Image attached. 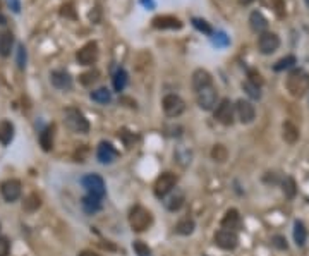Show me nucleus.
I'll return each instance as SVG.
<instances>
[{
	"instance_id": "nucleus-17",
	"label": "nucleus",
	"mask_w": 309,
	"mask_h": 256,
	"mask_svg": "<svg viewBox=\"0 0 309 256\" xmlns=\"http://www.w3.org/2000/svg\"><path fill=\"white\" fill-rule=\"evenodd\" d=\"M96 157L102 163H112L113 160L117 158V151L115 148L112 146L110 143H100L98 144V150H96Z\"/></svg>"
},
{
	"instance_id": "nucleus-31",
	"label": "nucleus",
	"mask_w": 309,
	"mask_h": 256,
	"mask_svg": "<svg viewBox=\"0 0 309 256\" xmlns=\"http://www.w3.org/2000/svg\"><path fill=\"white\" fill-rule=\"evenodd\" d=\"M211 42H213V45H215V47H218V48H223V47L230 45V38H228V36L225 35L223 31L215 33V35L211 36Z\"/></svg>"
},
{
	"instance_id": "nucleus-14",
	"label": "nucleus",
	"mask_w": 309,
	"mask_h": 256,
	"mask_svg": "<svg viewBox=\"0 0 309 256\" xmlns=\"http://www.w3.org/2000/svg\"><path fill=\"white\" fill-rule=\"evenodd\" d=\"M153 28L156 29H180L182 23L180 19H177L176 16H156L153 19Z\"/></svg>"
},
{
	"instance_id": "nucleus-42",
	"label": "nucleus",
	"mask_w": 309,
	"mask_h": 256,
	"mask_svg": "<svg viewBox=\"0 0 309 256\" xmlns=\"http://www.w3.org/2000/svg\"><path fill=\"white\" fill-rule=\"evenodd\" d=\"M273 241H275V246H277V248H280V249H287V241H285V239L282 237V235H275Z\"/></svg>"
},
{
	"instance_id": "nucleus-25",
	"label": "nucleus",
	"mask_w": 309,
	"mask_h": 256,
	"mask_svg": "<svg viewBox=\"0 0 309 256\" xmlns=\"http://www.w3.org/2000/svg\"><path fill=\"white\" fill-rule=\"evenodd\" d=\"M127 84V72L124 69H117L115 74H113V88H115V92H122L124 88H126Z\"/></svg>"
},
{
	"instance_id": "nucleus-44",
	"label": "nucleus",
	"mask_w": 309,
	"mask_h": 256,
	"mask_svg": "<svg viewBox=\"0 0 309 256\" xmlns=\"http://www.w3.org/2000/svg\"><path fill=\"white\" fill-rule=\"evenodd\" d=\"M79 256H102V255H98L95 251H89V249H85V251L79 253Z\"/></svg>"
},
{
	"instance_id": "nucleus-6",
	"label": "nucleus",
	"mask_w": 309,
	"mask_h": 256,
	"mask_svg": "<svg viewBox=\"0 0 309 256\" xmlns=\"http://www.w3.org/2000/svg\"><path fill=\"white\" fill-rule=\"evenodd\" d=\"M162 107H163L165 116H169V117H179L180 114L186 110V103H184V100L180 98L179 95H172V93L163 98Z\"/></svg>"
},
{
	"instance_id": "nucleus-39",
	"label": "nucleus",
	"mask_w": 309,
	"mask_h": 256,
	"mask_svg": "<svg viewBox=\"0 0 309 256\" xmlns=\"http://www.w3.org/2000/svg\"><path fill=\"white\" fill-rule=\"evenodd\" d=\"M18 67L19 69H24L26 67V48L22 43L18 45Z\"/></svg>"
},
{
	"instance_id": "nucleus-21",
	"label": "nucleus",
	"mask_w": 309,
	"mask_h": 256,
	"mask_svg": "<svg viewBox=\"0 0 309 256\" xmlns=\"http://www.w3.org/2000/svg\"><path fill=\"white\" fill-rule=\"evenodd\" d=\"M12 138H14V126H12V122L2 120L0 122V143L4 144V146H7L12 141Z\"/></svg>"
},
{
	"instance_id": "nucleus-3",
	"label": "nucleus",
	"mask_w": 309,
	"mask_h": 256,
	"mask_svg": "<svg viewBox=\"0 0 309 256\" xmlns=\"http://www.w3.org/2000/svg\"><path fill=\"white\" fill-rule=\"evenodd\" d=\"M153 224V215L143 207H134L129 213V225L134 232H144Z\"/></svg>"
},
{
	"instance_id": "nucleus-27",
	"label": "nucleus",
	"mask_w": 309,
	"mask_h": 256,
	"mask_svg": "<svg viewBox=\"0 0 309 256\" xmlns=\"http://www.w3.org/2000/svg\"><path fill=\"white\" fill-rule=\"evenodd\" d=\"M91 100L93 102H96V103H109L110 100H112V95H110V92L107 88H98V90H95V92H91Z\"/></svg>"
},
{
	"instance_id": "nucleus-30",
	"label": "nucleus",
	"mask_w": 309,
	"mask_h": 256,
	"mask_svg": "<svg viewBox=\"0 0 309 256\" xmlns=\"http://www.w3.org/2000/svg\"><path fill=\"white\" fill-rule=\"evenodd\" d=\"M282 189H284L285 196L287 198H294L297 189H295V181L292 177H285L284 183H282Z\"/></svg>"
},
{
	"instance_id": "nucleus-37",
	"label": "nucleus",
	"mask_w": 309,
	"mask_h": 256,
	"mask_svg": "<svg viewBox=\"0 0 309 256\" xmlns=\"http://www.w3.org/2000/svg\"><path fill=\"white\" fill-rule=\"evenodd\" d=\"M193 26L196 29H199V31H203L204 35H213V29H211V26L208 24L204 19H199V18H194L193 19Z\"/></svg>"
},
{
	"instance_id": "nucleus-4",
	"label": "nucleus",
	"mask_w": 309,
	"mask_h": 256,
	"mask_svg": "<svg viewBox=\"0 0 309 256\" xmlns=\"http://www.w3.org/2000/svg\"><path fill=\"white\" fill-rule=\"evenodd\" d=\"M81 184L86 191H88L89 196L98 198V200H103L105 198V181L98 176V174H88L81 179Z\"/></svg>"
},
{
	"instance_id": "nucleus-23",
	"label": "nucleus",
	"mask_w": 309,
	"mask_h": 256,
	"mask_svg": "<svg viewBox=\"0 0 309 256\" xmlns=\"http://www.w3.org/2000/svg\"><path fill=\"white\" fill-rule=\"evenodd\" d=\"M194 227H196V225H194L193 218L186 217V218H182V220L177 222L176 232H177V234H180V235H189V234H193Z\"/></svg>"
},
{
	"instance_id": "nucleus-13",
	"label": "nucleus",
	"mask_w": 309,
	"mask_h": 256,
	"mask_svg": "<svg viewBox=\"0 0 309 256\" xmlns=\"http://www.w3.org/2000/svg\"><path fill=\"white\" fill-rule=\"evenodd\" d=\"M0 191H2L4 200L9 201V203H12V201H16L19 196H21V183H19L18 179L5 181V183L2 184V187H0Z\"/></svg>"
},
{
	"instance_id": "nucleus-10",
	"label": "nucleus",
	"mask_w": 309,
	"mask_h": 256,
	"mask_svg": "<svg viewBox=\"0 0 309 256\" xmlns=\"http://www.w3.org/2000/svg\"><path fill=\"white\" fill-rule=\"evenodd\" d=\"M215 119L223 126H232L234 124V105L228 98H223L220 105L215 109Z\"/></svg>"
},
{
	"instance_id": "nucleus-8",
	"label": "nucleus",
	"mask_w": 309,
	"mask_h": 256,
	"mask_svg": "<svg viewBox=\"0 0 309 256\" xmlns=\"http://www.w3.org/2000/svg\"><path fill=\"white\" fill-rule=\"evenodd\" d=\"M76 59L81 66H91L98 59V45L96 42H88L76 52Z\"/></svg>"
},
{
	"instance_id": "nucleus-46",
	"label": "nucleus",
	"mask_w": 309,
	"mask_h": 256,
	"mask_svg": "<svg viewBox=\"0 0 309 256\" xmlns=\"http://www.w3.org/2000/svg\"><path fill=\"white\" fill-rule=\"evenodd\" d=\"M306 2H308V5H309V0H306Z\"/></svg>"
},
{
	"instance_id": "nucleus-1",
	"label": "nucleus",
	"mask_w": 309,
	"mask_h": 256,
	"mask_svg": "<svg viewBox=\"0 0 309 256\" xmlns=\"http://www.w3.org/2000/svg\"><path fill=\"white\" fill-rule=\"evenodd\" d=\"M285 86H287V92L290 93L294 98H301V96H304L306 93L309 92V74L301 69L292 70V72L288 74Z\"/></svg>"
},
{
	"instance_id": "nucleus-22",
	"label": "nucleus",
	"mask_w": 309,
	"mask_h": 256,
	"mask_svg": "<svg viewBox=\"0 0 309 256\" xmlns=\"http://www.w3.org/2000/svg\"><path fill=\"white\" fill-rule=\"evenodd\" d=\"M53 133H55V127L48 126L40 134V144H42V148L45 151H50L53 148Z\"/></svg>"
},
{
	"instance_id": "nucleus-40",
	"label": "nucleus",
	"mask_w": 309,
	"mask_h": 256,
	"mask_svg": "<svg viewBox=\"0 0 309 256\" xmlns=\"http://www.w3.org/2000/svg\"><path fill=\"white\" fill-rule=\"evenodd\" d=\"M247 76H249V83L256 84V86H261V84H263V77H261V74L258 72V70L251 69L249 72H247Z\"/></svg>"
},
{
	"instance_id": "nucleus-29",
	"label": "nucleus",
	"mask_w": 309,
	"mask_h": 256,
	"mask_svg": "<svg viewBox=\"0 0 309 256\" xmlns=\"http://www.w3.org/2000/svg\"><path fill=\"white\" fill-rule=\"evenodd\" d=\"M98 77H100L98 70H88V72H85V74L79 76V81H81L83 86H91L93 83L98 81Z\"/></svg>"
},
{
	"instance_id": "nucleus-15",
	"label": "nucleus",
	"mask_w": 309,
	"mask_h": 256,
	"mask_svg": "<svg viewBox=\"0 0 309 256\" xmlns=\"http://www.w3.org/2000/svg\"><path fill=\"white\" fill-rule=\"evenodd\" d=\"M213 84V77L208 72L206 69H196L193 72V90L194 92H199V90L206 88Z\"/></svg>"
},
{
	"instance_id": "nucleus-20",
	"label": "nucleus",
	"mask_w": 309,
	"mask_h": 256,
	"mask_svg": "<svg viewBox=\"0 0 309 256\" xmlns=\"http://www.w3.org/2000/svg\"><path fill=\"white\" fill-rule=\"evenodd\" d=\"M12 45H14V35L11 31H4L0 35V55L2 57L11 55Z\"/></svg>"
},
{
	"instance_id": "nucleus-43",
	"label": "nucleus",
	"mask_w": 309,
	"mask_h": 256,
	"mask_svg": "<svg viewBox=\"0 0 309 256\" xmlns=\"http://www.w3.org/2000/svg\"><path fill=\"white\" fill-rule=\"evenodd\" d=\"M60 14H62V16H69V18H76V14H74V11H72V5H70V4L62 5V11H60Z\"/></svg>"
},
{
	"instance_id": "nucleus-26",
	"label": "nucleus",
	"mask_w": 309,
	"mask_h": 256,
	"mask_svg": "<svg viewBox=\"0 0 309 256\" xmlns=\"http://www.w3.org/2000/svg\"><path fill=\"white\" fill-rule=\"evenodd\" d=\"M83 208H85L88 213H95V211H98L100 208H102V200L93 198L88 194L86 198H83Z\"/></svg>"
},
{
	"instance_id": "nucleus-35",
	"label": "nucleus",
	"mask_w": 309,
	"mask_h": 256,
	"mask_svg": "<svg viewBox=\"0 0 309 256\" xmlns=\"http://www.w3.org/2000/svg\"><path fill=\"white\" fill-rule=\"evenodd\" d=\"M243 88H244V92L247 93V95L251 96V98H254V100H258L261 96V92H260V86H256V84H253V83H249V81H246V83L243 84Z\"/></svg>"
},
{
	"instance_id": "nucleus-36",
	"label": "nucleus",
	"mask_w": 309,
	"mask_h": 256,
	"mask_svg": "<svg viewBox=\"0 0 309 256\" xmlns=\"http://www.w3.org/2000/svg\"><path fill=\"white\" fill-rule=\"evenodd\" d=\"M132 249L137 256H151V249L148 248V244H144L143 241H134Z\"/></svg>"
},
{
	"instance_id": "nucleus-2",
	"label": "nucleus",
	"mask_w": 309,
	"mask_h": 256,
	"mask_svg": "<svg viewBox=\"0 0 309 256\" xmlns=\"http://www.w3.org/2000/svg\"><path fill=\"white\" fill-rule=\"evenodd\" d=\"M64 122H66V126L69 127L70 131H74V133L85 134L89 131V122L85 117V114L79 109H74V107L66 109V112H64Z\"/></svg>"
},
{
	"instance_id": "nucleus-33",
	"label": "nucleus",
	"mask_w": 309,
	"mask_h": 256,
	"mask_svg": "<svg viewBox=\"0 0 309 256\" xmlns=\"http://www.w3.org/2000/svg\"><path fill=\"white\" fill-rule=\"evenodd\" d=\"M40 205H42V200H40L38 194H29L28 198H26L24 201V210L28 211H35L40 208Z\"/></svg>"
},
{
	"instance_id": "nucleus-5",
	"label": "nucleus",
	"mask_w": 309,
	"mask_h": 256,
	"mask_svg": "<svg viewBox=\"0 0 309 256\" xmlns=\"http://www.w3.org/2000/svg\"><path fill=\"white\" fill-rule=\"evenodd\" d=\"M177 184V176L172 172H163L162 176L158 177V179L154 181V186H153V191H154V196L156 198H165L167 194L170 193V191L176 187Z\"/></svg>"
},
{
	"instance_id": "nucleus-32",
	"label": "nucleus",
	"mask_w": 309,
	"mask_h": 256,
	"mask_svg": "<svg viewBox=\"0 0 309 256\" xmlns=\"http://www.w3.org/2000/svg\"><path fill=\"white\" fill-rule=\"evenodd\" d=\"M227 155H228V151L223 144H215L213 150H211V157H213V160H217V162H225L227 160Z\"/></svg>"
},
{
	"instance_id": "nucleus-9",
	"label": "nucleus",
	"mask_w": 309,
	"mask_h": 256,
	"mask_svg": "<svg viewBox=\"0 0 309 256\" xmlns=\"http://www.w3.org/2000/svg\"><path fill=\"white\" fill-rule=\"evenodd\" d=\"M215 244L218 246L220 249H225V251H232V249H236L237 244H239V237L234 231H218L215 234Z\"/></svg>"
},
{
	"instance_id": "nucleus-18",
	"label": "nucleus",
	"mask_w": 309,
	"mask_h": 256,
	"mask_svg": "<svg viewBox=\"0 0 309 256\" xmlns=\"http://www.w3.org/2000/svg\"><path fill=\"white\" fill-rule=\"evenodd\" d=\"M239 222H241L239 211H237L236 208H230V210H227V213L223 215V218H221V227H223L225 231H234V229L239 227Z\"/></svg>"
},
{
	"instance_id": "nucleus-38",
	"label": "nucleus",
	"mask_w": 309,
	"mask_h": 256,
	"mask_svg": "<svg viewBox=\"0 0 309 256\" xmlns=\"http://www.w3.org/2000/svg\"><path fill=\"white\" fill-rule=\"evenodd\" d=\"M184 205V196L182 194H176V196H172L169 201H167V208H169L170 211H177L180 207Z\"/></svg>"
},
{
	"instance_id": "nucleus-41",
	"label": "nucleus",
	"mask_w": 309,
	"mask_h": 256,
	"mask_svg": "<svg viewBox=\"0 0 309 256\" xmlns=\"http://www.w3.org/2000/svg\"><path fill=\"white\" fill-rule=\"evenodd\" d=\"M11 253V242L7 237H0V256H9Z\"/></svg>"
},
{
	"instance_id": "nucleus-7",
	"label": "nucleus",
	"mask_w": 309,
	"mask_h": 256,
	"mask_svg": "<svg viewBox=\"0 0 309 256\" xmlns=\"http://www.w3.org/2000/svg\"><path fill=\"white\" fill-rule=\"evenodd\" d=\"M278 47H280V38H278L277 33L265 31L261 33L260 38H258V48H260V52L265 53V55H270V53L277 52Z\"/></svg>"
},
{
	"instance_id": "nucleus-19",
	"label": "nucleus",
	"mask_w": 309,
	"mask_h": 256,
	"mask_svg": "<svg viewBox=\"0 0 309 256\" xmlns=\"http://www.w3.org/2000/svg\"><path fill=\"white\" fill-rule=\"evenodd\" d=\"M249 24H251V28H253V31L265 33L268 28V19L265 18L261 12L254 11V12H251V16H249Z\"/></svg>"
},
{
	"instance_id": "nucleus-34",
	"label": "nucleus",
	"mask_w": 309,
	"mask_h": 256,
	"mask_svg": "<svg viewBox=\"0 0 309 256\" xmlns=\"http://www.w3.org/2000/svg\"><path fill=\"white\" fill-rule=\"evenodd\" d=\"M295 64V57L294 55H287V57H284V59H280L277 64L273 66V69L277 70H285V69H288V67H292Z\"/></svg>"
},
{
	"instance_id": "nucleus-16",
	"label": "nucleus",
	"mask_w": 309,
	"mask_h": 256,
	"mask_svg": "<svg viewBox=\"0 0 309 256\" xmlns=\"http://www.w3.org/2000/svg\"><path fill=\"white\" fill-rule=\"evenodd\" d=\"M50 81H52V84L57 90H64L66 92V90L72 88V77L66 70H53L50 74Z\"/></svg>"
},
{
	"instance_id": "nucleus-12",
	"label": "nucleus",
	"mask_w": 309,
	"mask_h": 256,
	"mask_svg": "<svg viewBox=\"0 0 309 256\" xmlns=\"http://www.w3.org/2000/svg\"><path fill=\"white\" fill-rule=\"evenodd\" d=\"M236 114L239 117V120L243 124H249L254 120L256 117V110H254V105L247 100H239L236 103Z\"/></svg>"
},
{
	"instance_id": "nucleus-11",
	"label": "nucleus",
	"mask_w": 309,
	"mask_h": 256,
	"mask_svg": "<svg viewBox=\"0 0 309 256\" xmlns=\"http://www.w3.org/2000/svg\"><path fill=\"white\" fill-rule=\"evenodd\" d=\"M196 100H198V105H199L203 110L213 109V107L217 105V90H215L213 84L199 90V92H196Z\"/></svg>"
},
{
	"instance_id": "nucleus-45",
	"label": "nucleus",
	"mask_w": 309,
	"mask_h": 256,
	"mask_svg": "<svg viewBox=\"0 0 309 256\" xmlns=\"http://www.w3.org/2000/svg\"><path fill=\"white\" fill-rule=\"evenodd\" d=\"M243 4H249V2H253V0H241Z\"/></svg>"
},
{
	"instance_id": "nucleus-28",
	"label": "nucleus",
	"mask_w": 309,
	"mask_h": 256,
	"mask_svg": "<svg viewBox=\"0 0 309 256\" xmlns=\"http://www.w3.org/2000/svg\"><path fill=\"white\" fill-rule=\"evenodd\" d=\"M306 237H308V234H306L304 224L297 220L294 224V241H295V244H297V246H304Z\"/></svg>"
},
{
	"instance_id": "nucleus-24",
	"label": "nucleus",
	"mask_w": 309,
	"mask_h": 256,
	"mask_svg": "<svg viewBox=\"0 0 309 256\" xmlns=\"http://www.w3.org/2000/svg\"><path fill=\"white\" fill-rule=\"evenodd\" d=\"M284 140L287 143H295L299 140V129L292 122L284 124Z\"/></svg>"
}]
</instances>
